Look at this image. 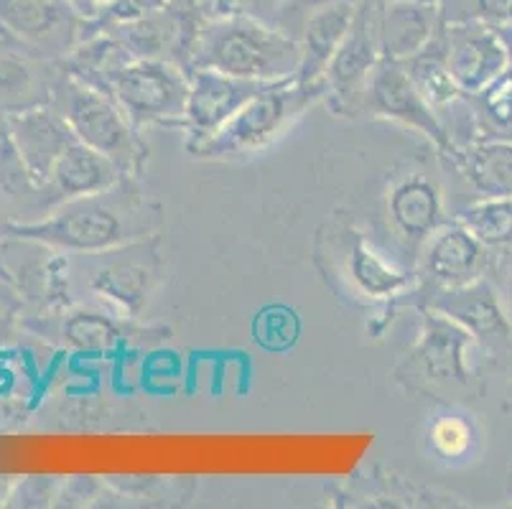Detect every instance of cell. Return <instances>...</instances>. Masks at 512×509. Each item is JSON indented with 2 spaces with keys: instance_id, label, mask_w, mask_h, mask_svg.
<instances>
[{
  "instance_id": "6da1fadb",
  "label": "cell",
  "mask_w": 512,
  "mask_h": 509,
  "mask_svg": "<svg viewBox=\"0 0 512 509\" xmlns=\"http://www.w3.org/2000/svg\"><path fill=\"white\" fill-rule=\"evenodd\" d=\"M118 186L102 194L77 196L59 204L46 219L34 224H13L11 232L23 240L46 242L72 252L118 250L138 240L153 224V212L138 194H115Z\"/></svg>"
},
{
  "instance_id": "7a4b0ae2",
  "label": "cell",
  "mask_w": 512,
  "mask_h": 509,
  "mask_svg": "<svg viewBox=\"0 0 512 509\" xmlns=\"http://www.w3.org/2000/svg\"><path fill=\"white\" fill-rule=\"evenodd\" d=\"M207 67L253 82H286L299 77L301 44L248 13H227L197 31L192 69Z\"/></svg>"
},
{
  "instance_id": "3957f363",
  "label": "cell",
  "mask_w": 512,
  "mask_h": 509,
  "mask_svg": "<svg viewBox=\"0 0 512 509\" xmlns=\"http://www.w3.org/2000/svg\"><path fill=\"white\" fill-rule=\"evenodd\" d=\"M324 92H329L327 82H301L299 77L268 84L222 128L207 138L189 140V151L207 158H235L265 151L283 138Z\"/></svg>"
},
{
  "instance_id": "277c9868",
  "label": "cell",
  "mask_w": 512,
  "mask_h": 509,
  "mask_svg": "<svg viewBox=\"0 0 512 509\" xmlns=\"http://www.w3.org/2000/svg\"><path fill=\"white\" fill-rule=\"evenodd\" d=\"M54 107L77 135V140L87 143L95 151L105 153L120 171H130L141 158L136 130L123 107L92 84L64 74L62 82L54 87Z\"/></svg>"
},
{
  "instance_id": "5b68a950",
  "label": "cell",
  "mask_w": 512,
  "mask_h": 509,
  "mask_svg": "<svg viewBox=\"0 0 512 509\" xmlns=\"http://www.w3.org/2000/svg\"><path fill=\"white\" fill-rule=\"evenodd\" d=\"M105 92L123 107L133 125L184 123L189 74L169 59L133 56L115 72Z\"/></svg>"
},
{
  "instance_id": "8992f818",
  "label": "cell",
  "mask_w": 512,
  "mask_h": 509,
  "mask_svg": "<svg viewBox=\"0 0 512 509\" xmlns=\"http://www.w3.org/2000/svg\"><path fill=\"white\" fill-rule=\"evenodd\" d=\"M441 54L462 95L477 97L510 67V51L495 23L464 21L446 26Z\"/></svg>"
},
{
  "instance_id": "52a82bcc",
  "label": "cell",
  "mask_w": 512,
  "mask_h": 509,
  "mask_svg": "<svg viewBox=\"0 0 512 509\" xmlns=\"http://www.w3.org/2000/svg\"><path fill=\"white\" fill-rule=\"evenodd\" d=\"M362 95H365L367 107L372 112L418 130V133L434 140L436 146L444 153H449V156L454 153V146H451L439 115L434 112V107L423 100L421 92L416 90V84H413L411 74L406 69V62L380 59L377 67L372 69Z\"/></svg>"
},
{
  "instance_id": "ba28073f",
  "label": "cell",
  "mask_w": 512,
  "mask_h": 509,
  "mask_svg": "<svg viewBox=\"0 0 512 509\" xmlns=\"http://www.w3.org/2000/svg\"><path fill=\"white\" fill-rule=\"evenodd\" d=\"M6 135L36 191H46L57 161L77 140L62 112L44 105L13 110L6 118Z\"/></svg>"
},
{
  "instance_id": "9c48e42d",
  "label": "cell",
  "mask_w": 512,
  "mask_h": 509,
  "mask_svg": "<svg viewBox=\"0 0 512 509\" xmlns=\"http://www.w3.org/2000/svg\"><path fill=\"white\" fill-rule=\"evenodd\" d=\"M265 82L240 79L217 69L194 67L189 72V95H186L184 125L192 140L207 138L222 128L253 95H258Z\"/></svg>"
},
{
  "instance_id": "30bf717a",
  "label": "cell",
  "mask_w": 512,
  "mask_h": 509,
  "mask_svg": "<svg viewBox=\"0 0 512 509\" xmlns=\"http://www.w3.org/2000/svg\"><path fill=\"white\" fill-rule=\"evenodd\" d=\"M380 59L383 54H380V41H377V6L372 0H360L355 23L344 36L342 46L324 74L327 90L334 92L339 100L362 95L367 79Z\"/></svg>"
},
{
  "instance_id": "8fae6325",
  "label": "cell",
  "mask_w": 512,
  "mask_h": 509,
  "mask_svg": "<svg viewBox=\"0 0 512 509\" xmlns=\"http://www.w3.org/2000/svg\"><path fill=\"white\" fill-rule=\"evenodd\" d=\"M82 23L69 0H0V28L21 44L67 49Z\"/></svg>"
},
{
  "instance_id": "7c38bea8",
  "label": "cell",
  "mask_w": 512,
  "mask_h": 509,
  "mask_svg": "<svg viewBox=\"0 0 512 509\" xmlns=\"http://www.w3.org/2000/svg\"><path fill=\"white\" fill-rule=\"evenodd\" d=\"M487 250L459 219L454 224H441L426 240L423 273L439 288H462L484 278Z\"/></svg>"
},
{
  "instance_id": "4fadbf2b",
  "label": "cell",
  "mask_w": 512,
  "mask_h": 509,
  "mask_svg": "<svg viewBox=\"0 0 512 509\" xmlns=\"http://www.w3.org/2000/svg\"><path fill=\"white\" fill-rule=\"evenodd\" d=\"M434 0H383L377 6V41L383 59L406 62L436 39Z\"/></svg>"
},
{
  "instance_id": "5bb4252c",
  "label": "cell",
  "mask_w": 512,
  "mask_h": 509,
  "mask_svg": "<svg viewBox=\"0 0 512 509\" xmlns=\"http://www.w3.org/2000/svg\"><path fill=\"white\" fill-rule=\"evenodd\" d=\"M434 308L472 331L474 339H487V336L510 339L512 336V321L505 303L492 283L484 278L462 288H441Z\"/></svg>"
},
{
  "instance_id": "9a60e30c",
  "label": "cell",
  "mask_w": 512,
  "mask_h": 509,
  "mask_svg": "<svg viewBox=\"0 0 512 509\" xmlns=\"http://www.w3.org/2000/svg\"><path fill=\"white\" fill-rule=\"evenodd\" d=\"M357 6L360 3L355 0H329L309 13L304 44H301V82H327L324 74L355 23Z\"/></svg>"
},
{
  "instance_id": "2e32d148",
  "label": "cell",
  "mask_w": 512,
  "mask_h": 509,
  "mask_svg": "<svg viewBox=\"0 0 512 509\" xmlns=\"http://www.w3.org/2000/svg\"><path fill=\"white\" fill-rule=\"evenodd\" d=\"M474 347V334L456 324L446 314L431 308L423 326L421 344H418V359L426 372L436 380L467 382L469 377V352Z\"/></svg>"
},
{
  "instance_id": "e0dca14e",
  "label": "cell",
  "mask_w": 512,
  "mask_h": 509,
  "mask_svg": "<svg viewBox=\"0 0 512 509\" xmlns=\"http://www.w3.org/2000/svg\"><path fill=\"white\" fill-rule=\"evenodd\" d=\"M120 176L123 171L105 153L95 151L82 140H74L51 171L46 191H54L62 202H67L77 196L102 194V191L113 189L120 184Z\"/></svg>"
},
{
  "instance_id": "ac0fdd59",
  "label": "cell",
  "mask_w": 512,
  "mask_h": 509,
  "mask_svg": "<svg viewBox=\"0 0 512 509\" xmlns=\"http://www.w3.org/2000/svg\"><path fill=\"white\" fill-rule=\"evenodd\" d=\"M388 212L395 230L406 240L426 242L439 230L444 219V199L439 186L421 174L398 181L390 191Z\"/></svg>"
},
{
  "instance_id": "d6986e66",
  "label": "cell",
  "mask_w": 512,
  "mask_h": 509,
  "mask_svg": "<svg viewBox=\"0 0 512 509\" xmlns=\"http://www.w3.org/2000/svg\"><path fill=\"white\" fill-rule=\"evenodd\" d=\"M451 158L479 199L512 196V140L487 138L459 146Z\"/></svg>"
},
{
  "instance_id": "ffe728a7",
  "label": "cell",
  "mask_w": 512,
  "mask_h": 509,
  "mask_svg": "<svg viewBox=\"0 0 512 509\" xmlns=\"http://www.w3.org/2000/svg\"><path fill=\"white\" fill-rule=\"evenodd\" d=\"M349 273L360 286L362 293L372 298L398 296L411 286V273L390 260L380 247L372 245L365 237H357L355 247L349 252Z\"/></svg>"
},
{
  "instance_id": "44dd1931",
  "label": "cell",
  "mask_w": 512,
  "mask_h": 509,
  "mask_svg": "<svg viewBox=\"0 0 512 509\" xmlns=\"http://www.w3.org/2000/svg\"><path fill=\"white\" fill-rule=\"evenodd\" d=\"M406 69L411 74L413 84H416V90L421 92V97L428 105L434 107L436 115L462 97V90L456 87V82L451 79L449 69L444 64L441 39H434L426 49L406 59Z\"/></svg>"
},
{
  "instance_id": "7402d4cb",
  "label": "cell",
  "mask_w": 512,
  "mask_h": 509,
  "mask_svg": "<svg viewBox=\"0 0 512 509\" xmlns=\"http://www.w3.org/2000/svg\"><path fill=\"white\" fill-rule=\"evenodd\" d=\"M153 268L138 260H118L102 268L92 280V288L107 301L118 303L123 311H138L148 298Z\"/></svg>"
},
{
  "instance_id": "603a6c76",
  "label": "cell",
  "mask_w": 512,
  "mask_h": 509,
  "mask_svg": "<svg viewBox=\"0 0 512 509\" xmlns=\"http://www.w3.org/2000/svg\"><path fill=\"white\" fill-rule=\"evenodd\" d=\"M456 219L490 250L512 252V196L479 199Z\"/></svg>"
},
{
  "instance_id": "cb8c5ba5",
  "label": "cell",
  "mask_w": 512,
  "mask_h": 509,
  "mask_svg": "<svg viewBox=\"0 0 512 509\" xmlns=\"http://www.w3.org/2000/svg\"><path fill=\"white\" fill-rule=\"evenodd\" d=\"M477 100L487 128L497 138L512 140V67H507L490 87H484Z\"/></svg>"
},
{
  "instance_id": "d4e9b609",
  "label": "cell",
  "mask_w": 512,
  "mask_h": 509,
  "mask_svg": "<svg viewBox=\"0 0 512 509\" xmlns=\"http://www.w3.org/2000/svg\"><path fill=\"white\" fill-rule=\"evenodd\" d=\"M34 90V69L26 59H18L11 51H0V105L13 110L29 107L23 100L26 92Z\"/></svg>"
},
{
  "instance_id": "484cf974",
  "label": "cell",
  "mask_w": 512,
  "mask_h": 509,
  "mask_svg": "<svg viewBox=\"0 0 512 509\" xmlns=\"http://www.w3.org/2000/svg\"><path fill=\"white\" fill-rule=\"evenodd\" d=\"M67 339L77 349L87 352H100L110 349L115 342V329L107 319L97 314H79L67 324Z\"/></svg>"
},
{
  "instance_id": "4316f807",
  "label": "cell",
  "mask_w": 512,
  "mask_h": 509,
  "mask_svg": "<svg viewBox=\"0 0 512 509\" xmlns=\"http://www.w3.org/2000/svg\"><path fill=\"white\" fill-rule=\"evenodd\" d=\"M431 443L444 459H462L472 448V426L462 418H441L431 428Z\"/></svg>"
},
{
  "instance_id": "83f0119b",
  "label": "cell",
  "mask_w": 512,
  "mask_h": 509,
  "mask_svg": "<svg viewBox=\"0 0 512 509\" xmlns=\"http://www.w3.org/2000/svg\"><path fill=\"white\" fill-rule=\"evenodd\" d=\"M255 336L263 347L283 349L293 342L296 336V319L283 308H273L268 314H263L255 324Z\"/></svg>"
},
{
  "instance_id": "f1b7e54d",
  "label": "cell",
  "mask_w": 512,
  "mask_h": 509,
  "mask_svg": "<svg viewBox=\"0 0 512 509\" xmlns=\"http://www.w3.org/2000/svg\"><path fill=\"white\" fill-rule=\"evenodd\" d=\"M477 6L495 26H512V0H477Z\"/></svg>"
},
{
  "instance_id": "f546056e",
  "label": "cell",
  "mask_w": 512,
  "mask_h": 509,
  "mask_svg": "<svg viewBox=\"0 0 512 509\" xmlns=\"http://www.w3.org/2000/svg\"><path fill=\"white\" fill-rule=\"evenodd\" d=\"M113 3L115 0H69V6L74 8V13H77L85 23L100 21L102 13L113 6Z\"/></svg>"
},
{
  "instance_id": "4dcf8cb0",
  "label": "cell",
  "mask_w": 512,
  "mask_h": 509,
  "mask_svg": "<svg viewBox=\"0 0 512 509\" xmlns=\"http://www.w3.org/2000/svg\"><path fill=\"white\" fill-rule=\"evenodd\" d=\"M507 275H510V278H507V293H510V298H512V268H510V273H507Z\"/></svg>"
}]
</instances>
